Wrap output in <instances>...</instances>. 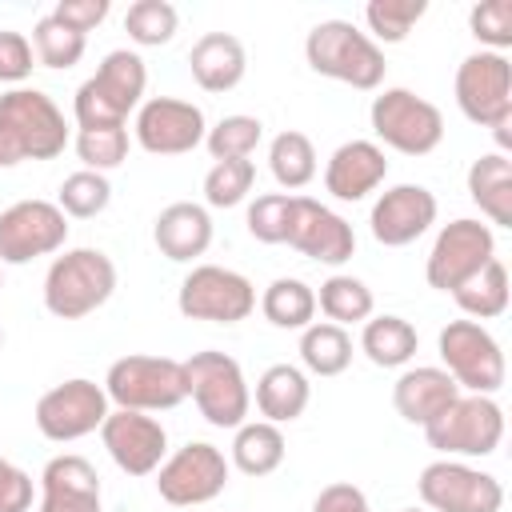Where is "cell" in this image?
I'll use <instances>...</instances> for the list:
<instances>
[{
    "instance_id": "cell-1",
    "label": "cell",
    "mask_w": 512,
    "mask_h": 512,
    "mask_svg": "<svg viewBox=\"0 0 512 512\" xmlns=\"http://www.w3.org/2000/svg\"><path fill=\"white\" fill-rule=\"evenodd\" d=\"M64 144H68V124L48 92L12 88L0 96V168L24 160H56Z\"/></svg>"
},
{
    "instance_id": "cell-2",
    "label": "cell",
    "mask_w": 512,
    "mask_h": 512,
    "mask_svg": "<svg viewBox=\"0 0 512 512\" xmlns=\"http://www.w3.org/2000/svg\"><path fill=\"white\" fill-rule=\"evenodd\" d=\"M304 60L316 76L340 80L360 92H376L384 84V48L360 32L352 20H320L304 36Z\"/></svg>"
},
{
    "instance_id": "cell-3",
    "label": "cell",
    "mask_w": 512,
    "mask_h": 512,
    "mask_svg": "<svg viewBox=\"0 0 512 512\" xmlns=\"http://www.w3.org/2000/svg\"><path fill=\"white\" fill-rule=\"evenodd\" d=\"M116 292V264L100 248H68L44 272V308L56 320H84Z\"/></svg>"
},
{
    "instance_id": "cell-4",
    "label": "cell",
    "mask_w": 512,
    "mask_h": 512,
    "mask_svg": "<svg viewBox=\"0 0 512 512\" xmlns=\"http://www.w3.org/2000/svg\"><path fill=\"white\" fill-rule=\"evenodd\" d=\"M144 88H148V68L140 60V52L132 48H116L100 60V68L76 88L72 112L80 128H108V124H124L128 112H136L144 104Z\"/></svg>"
},
{
    "instance_id": "cell-5",
    "label": "cell",
    "mask_w": 512,
    "mask_h": 512,
    "mask_svg": "<svg viewBox=\"0 0 512 512\" xmlns=\"http://www.w3.org/2000/svg\"><path fill=\"white\" fill-rule=\"evenodd\" d=\"M104 392H108V404L128 408V412H168L188 400L184 360L148 356V352L120 356L108 364Z\"/></svg>"
},
{
    "instance_id": "cell-6",
    "label": "cell",
    "mask_w": 512,
    "mask_h": 512,
    "mask_svg": "<svg viewBox=\"0 0 512 512\" xmlns=\"http://www.w3.org/2000/svg\"><path fill=\"white\" fill-rule=\"evenodd\" d=\"M428 448L444 452L448 460H480L492 456L504 440V408L492 396L460 392L432 424H424Z\"/></svg>"
},
{
    "instance_id": "cell-7",
    "label": "cell",
    "mask_w": 512,
    "mask_h": 512,
    "mask_svg": "<svg viewBox=\"0 0 512 512\" xmlns=\"http://www.w3.org/2000/svg\"><path fill=\"white\" fill-rule=\"evenodd\" d=\"M184 380H188L192 404L200 408V416L212 428H232L236 432L248 420L252 392H248L240 360H232L228 352H216V348L192 352L184 360Z\"/></svg>"
},
{
    "instance_id": "cell-8",
    "label": "cell",
    "mask_w": 512,
    "mask_h": 512,
    "mask_svg": "<svg viewBox=\"0 0 512 512\" xmlns=\"http://www.w3.org/2000/svg\"><path fill=\"white\" fill-rule=\"evenodd\" d=\"M444 372L456 380L460 392L496 396L504 388V352L500 340L480 320H448L436 336Z\"/></svg>"
},
{
    "instance_id": "cell-9",
    "label": "cell",
    "mask_w": 512,
    "mask_h": 512,
    "mask_svg": "<svg viewBox=\"0 0 512 512\" xmlns=\"http://www.w3.org/2000/svg\"><path fill=\"white\" fill-rule=\"evenodd\" d=\"M368 120L376 140L404 156H428L444 140V112L412 88H384L380 96H372Z\"/></svg>"
},
{
    "instance_id": "cell-10",
    "label": "cell",
    "mask_w": 512,
    "mask_h": 512,
    "mask_svg": "<svg viewBox=\"0 0 512 512\" xmlns=\"http://www.w3.org/2000/svg\"><path fill=\"white\" fill-rule=\"evenodd\" d=\"M456 108L464 112V120L480 124V128H500L512 124V64L504 52H472L460 60L456 80Z\"/></svg>"
},
{
    "instance_id": "cell-11",
    "label": "cell",
    "mask_w": 512,
    "mask_h": 512,
    "mask_svg": "<svg viewBox=\"0 0 512 512\" xmlns=\"http://www.w3.org/2000/svg\"><path fill=\"white\" fill-rule=\"evenodd\" d=\"M176 308L188 320L208 324H240L256 308V288L244 272L220 268V264H196L176 292Z\"/></svg>"
},
{
    "instance_id": "cell-12",
    "label": "cell",
    "mask_w": 512,
    "mask_h": 512,
    "mask_svg": "<svg viewBox=\"0 0 512 512\" xmlns=\"http://www.w3.org/2000/svg\"><path fill=\"white\" fill-rule=\"evenodd\" d=\"M108 392L104 384L88 380V376H72L56 388H48L36 408H32V420L40 428L44 440L52 444H72V440H84L92 432H100L104 416H108Z\"/></svg>"
},
{
    "instance_id": "cell-13",
    "label": "cell",
    "mask_w": 512,
    "mask_h": 512,
    "mask_svg": "<svg viewBox=\"0 0 512 512\" xmlns=\"http://www.w3.org/2000/svg\"><path fill=\"white\" fill-rule=\"evenodd\" d=\"M228 468L232 464L224 460L216 444L188 440L184 448L164 456V464L156 468V492L172 508H196V504L216 500L228 488Z\"/></svg>"
},
{
    "instance_id": "cell-14",
    "label": "cell",
    "mask_w": 512,
    "mask_h": 512,
    "mask_svg": "<svg viewBox=\"0 0 512 512\" xmlns=\"http://www.w3.org/2000/svg\"><path fill=\"white\" fill-rule=\"evenodd\" d=\"M488 260H496V232H492V224L460 216V220H452V224H444L436 232L432 252L424 260V280L436 292H456Z\"/></svg>"
},
{
    "instance_id": "cell-15",
    "label": "cell",
    "mask_w": 512,
    "mask_h": 512,
    "mask_svg": "<svg viewBox=\"0 0 512 512\" xmlns=\"http://www.w3.org/2000/svg\"><path fill=\"white\" fill-rule=\"evenodd\" d=\"M416 492L428 512H500L504 484L464 460H432L420 468Z\"/></svg>"
},
{
    "instance_id": "cell-16",
    "label": "cell",
    "mask_w": 512,
    "mask_h": 512,
    "mask_svg": "<svg viewBox=\"0 0 512 512\" xmlns=\"http://www.w3.org/2000/svg\"><path fill=\"white\" fill-rule=\"evenodd\" d=\"M68 240V216L52 200H16L0 212V264H28L60 252Z\"/></svg>"
},
{
    "instance_id": "cell-17",
    "label": "cell",
    "mask_w": 512,
    "mask_h": 512,
    "mask_svg": "<svg viewBox=\"0 0 512 512\" xmlns=\"http://www.w3.org/2000/svg\"><path fill=\"white\" fill-rule=\"evenodd\" d=\"M136 144L152 156H184L204 144V112L192 100L176 96H148L136 108Z\"/></svg>"
},
{
    "instance_id": "cell-18",
    "label": "cell",
    "mask_w": 512,
    "mask_h": 512,
    "mask_svg": "<svg viewBox=\"0 0 512 512\" xmlns=\"http://www.w3.org/2000/svg\"><path fill=\"white\" fill-rule=\"evenodd\" d=\"M288 248H296L300 256L316 260V264H344L356 252V232L352 224L332 212L328 204L312 200V196H292V212H288Z\"/></svg>"
},
{
    "instance_id": "cell-19",
    "label": "cell",
    "mask_w": 512,
    "mask_h": 512,
    "mask_svg": "<svg viewBox=\"0 0 512 512\" xmlns=\"http://www.w3.org/2000/svg\"><path fill=\"white\" fill-rule=\"evenodd\" d=\"M100 440L124 476H152L168 456V432L152 412H108L100 424Z\"/></svg>"
},
{
    "instance_id": "cell-20",
    "label": "cell",
    "mask_w": 512,
    "mask_h": 512,
    "mask_svg": "<svg viewBox=\"0 0 512 512\" xmlns=\"http://www.w3.org/2000/svg\"><path fill=\"white\" fill-rule=\"evenodd\" d=\"M436 196L424 184H392L376 196L368 224H372V240L384 248H404L416 244L432 224H436Z\"/></svg>"
},
{
    "instance_id": "cell-21",
    "label": "cell",
    "mask_w": 512,
    "mask_h": 512,
    "mask_svg": "<svg viewBox=\"0 0 512 512\" xmlns=\"http://www.w3.org/2000/svg\"><path fill=\"white\" fill-rule=\"evenodd\" d=\"M40 512H100V476L76 456L60 452L40 472Z\"/></svg>"
},
{
    "instance_id": "cell-22",
    "label": "cell",
    "mask_w": 512,
    "mask_h": 512,
    "mask_svg": "<svg viewBox=\"0 0 512 512\" xmlns=\"http://www.w3.org/2000/svg\"><path fill=\"white\" fill-rule=\"evenodd\" d=\"M384 176H388V160L376 140H344L324 164V188L344 204H356L368 192H376Z\"/></svg>"
},
{
    "instance_id": "cell-23",
    "label": "cell",
    "mask_w": 512,
    "mask_h": 512,
    "mask_svg": "<svg viewBox=\"0 0 512 512\" xmlns=\"http://www.w3.org/2000/svg\"><path fill=\"white\" fill-rule=\"evenodd\" d=\"M460 396L456 380L436 368V364H416V368H404L392 384V408L400 412V420L408 424H432L452 400Z\"/></svg>"
},
{
    "instance_id": "cell-24",
    "label": "cell",
    "mask_w": 512,
    "mask_h": 512,
    "mask_svg": "<svg viewBox=\"0 0 512 512\" xmlns=\"http://www.w3.org/2000/svg\"><path fill=\"white\" fill-rule=\"evenodd\" d=\"M152 240H156L160 256H168L172 264H188V260L208 252V244H212V216H208L204 204L176 200V204L160 208V216L152 220Z\"/></svg>"
},
{
    "instance_id": "cell-25",
    "label": "cell",
    "mask_w": 512,
    "mask_h": 512,
    "mask_svg": "<svg viewBox=\"0 0 512 512\" xmlns=\"http://www.w3.org/2000/svg\"><path fill=\"white\" fill-rule=\"evenodd\" d=\"M188 68L204 92H232L248 72V52L232 32H204L188 52Z\"/></svg>"
},
{
    "instance_id": "cell-26",
    "label": "cell",
    "mask_w": 512,
    "mask_h": 512,
    "mask_svg": "<svg viewBox=\"0 0 512 512\" xmlns=\"http://www.w3.org/2000/svg\"><path fill=\"white\" fill-rule=\"evenodd\" d=\"M468 196L496 228H512V160L504 152H484L468 168Z\"/></svg>"
},
{
    "instance_id": "cell-27",
    "label": "cell",
    "mask_w": 512,
    "mask_h": 512,
    "mask_svg": "<svg viewBox=\"0 0 512 512\" xmlns=\"http://www.w3.org/2000/svg\"><path fill=\"white\" fill-rule=\"evenodd\" d=\"M312 400V384L296 364H272L256 380V408L268 424H292L304 416Z\"/></svg>"
},
{
    "instance_id": "cell-28",
    "label": "cell",
    "mask_w": 512,
    "mask_h": 512,
    "mask_svg": "<svg viewBox=\"0 0 512 512\" xmlns=\"http://www.w3.org/2000/svg\"><path fill=\"white\" fill-rule=\"evenodd\" d=\"M420 348V336L416 328L404 320V316H368L364 320V332H360V352L376 364V368H404Z\"/></svg>"
},
{
    "instance_id": "cell-29",
    "label": "cell",
    "mask_w": 512,
    "mask_h": 512,
    "mask_svg": "<svg viewBox=\"0 0 512 512\" xmlns=\"http://www.w3.org/2000/svg\"><path fill=\"white\" fill-rule=\"evenodd\" d=\"M284 432L280 424H268V420H244L232 436V464L244 472V476H272L280 464H284Z\"/></svg>"
},
{
    "instance_id": "cell-30",
    "label": "cell",
    "mask_w": 512,
    "mask_h": 512,
    "mask_svg": "<svg viewBox=\"0 0 512 512\" xmlns=\"http://www.w3.org/2000/svg\"><path fill=\"white\" fill-rule=\"evenodd\" d=\"M260 312L272 328H288V332L300 328L304 332L316 316V292L300 276H276L260 296Z\"/></svg>"
},
{
    "instance_id": "cell-31",
    "label": "cell",
    "mask_w": 512,
    "mask_h": 512,
    "mask_svg": "<svg viewBox=\"0 0 512 512\" xmlns=\"http://www.w3.org/2000/svg\"><path fill=\"white\" fill-rule=\"evenodd\" d=\"M452 300L460 304V312L468 320H496V316H504L508 312V268H504V260L500 256L488 260L472 280H464L452 292Z\"/></svg>"
},
{
    "instance_id": "cell-32",
    "label": "cell",
    "mask_w": 512,
    "mask_h": 512,
    "mask_svg": "<svg viewBox=\"0 0 512 512\" xmlns=\"http://www.w3.org/2000/svg\"><path fill=\"white\" fill-rule=\"evenodd\" d=\"M300 360L312 376H340L352 364V336L340 324L312 320L300 332Z\"/></svg>"
},
{
    "instance_id": "cell-33",
    "label": "cell",
    "mask_w": 512,
    "mask_h": 512,
    "mask_svg": "<svg viewBox=\"0 0 512 512\" xmlns=\"http://www.w3.org/2000/svg\"><path fill=\"white\" fill-rule=\"evenodd\" d=\"M316 308L328 316V324L348 328V324H364V320L372 316L376 300H372V288H368L360 276L332 272V276L320 284V292H316Z\"/></svg>"
},
{
    "instance_id": "cell-34",
    "label": "cell",
    "mask_w": 512,
    "mask_h": 512,
    "mask_svg": "<svg viewBox=\"0 0 512 512\" xmlns=\"http://www.w3.org/2000/svg\"><path fill=\"white\" fill-rule=\"evenodd\" d=\"M268 168H272V180L280 188H288V192L312 184V176H316V148H312V140L304 132H296V128H284L268 144Z\"/></svg>"
},
{
    "instance_id": "cell-35",
    "label": "cell",
    "mask_w": 512,
    "mask_h": 512,
    "mask_svg": "<svg viewBox=\"0 0 512 512\" xmlns=\"http://www.w3.org/2000/svg\"><path fill=\"white\" fill-rule=\"evenodd\" d=\"M264 140V124L256 116L232 112L220 116L208 132H204V148L212 152V160H248Z\"/></svg>"
},
{
    "instance_id": "cell-36",
    "label": "cell",
    "mask_w": 512,
    "mask_h": 512,
    "mask_svg": "<svg viewBox=\"0 0 512 512\" xmlns=\"http://www.w3.org/2000/svg\"><path fill=\"white\" fill-rule=\"evenodd\" d=\"M108 204H112V184H108L104 172L80 168V172H72V176L60 180L56 208H60L64 216H72V220H92V216H100Z\"/></svg>"
},
{
    "instance_id": "cell-37",
    "label": "cell",
    "mask_w": 512,
    "mask_h": 512,
    "mask_svg": "<svg viewBox=\"0 0 512 512\" xmlns=\"http://www.w3.org/2000/svg\"><path fill=\"white\" fill-rule=\"evenodd\" d=\"M428 12V0H368L364 24L376 44H400Z\"/></svg>"
},
{
    "instance_id": "cell-38",
    "label": "cell",
    "mask_w": 512,
    "mask_h": 512,
    "mask_svg": "<svg viewBox=\"0 0 512 512\" xmlns=\"http://www.w3.org/2000/svg\"><path fill=\"white\" fill-rule=\"evenodd\" d=\"M84 48H88V36L72 32V28L60 24L52 12L32 24V52H36V60H40L44 68H60V72H64V68L80 64Z\"/></svg>"
},
{
    "instance_id": "cell-39",
    "label": "cell",
    "mask_w": 512,
    "mask_h": 512,
    "mask_svg": "<svg viewBox=\"0 0 512 512\" xmlns=\"http://www.w3.org/2000/svg\"><path fill=\"white\" fill-rule=\"evenodd\" d=\"M176 28H180V12H176L168 0H136V4H128V12H124V32H128V40L140 44V48H160V44H168V40L176 36Z\"/></svg>"
},
{
    "instance_id": "cell-40",
    "label": "cell",
    "mask_w": 512,
    "mask_h": 512,
    "mask_svg": "<svg viewBox=\"0 0 512 512\" xmlns=\"http://www.w3.org/2000/svg\"><path fill=\"white\" fill-rule=\"evenodd\" d=\"M252 184H256L252 160H216L204 176V200L208 208H236L248 200Z\"/></svg>"
},
{
    "instance_id": "cell-41",
    "label": "cell",
    "mask_w": 512,
    "mask_h": 512,
    "mask_svg": "<svg viewBox=\"0 0 512 512\" xmlns=\"http://www.w3.org/2000/svg\"><path fill=\"white\" fill-rule=\"evenodd\" d=\"M76 156L84 160L88 172H108L128 160V128L108 124V128H76Z\"/></svg>"
},
{
    "instance_id": "cell-42",
    "label": "cell",
    "mask_w": 512,
    "mask_h": 512,
    "mask_svg": "<svg viewBox=\"0 0 512 512\" xmlns=\"http://www.w3.org/2000/svg\"><path fill=\"white\" fill-rule=\"evenodd\" d=\"M288 212H292V196L288 192H264L248 204V236L260 244H284L288 236Z\"/></svg>"
},
{
    "instance_id": "cell-43",
    "label": "cell",
    "mask_w": 512,
    "mask_h": 512,
    "mask_svg": "<svg viewBox=\"0 0 512 512\" xmlns=\"http://www.w3.org/2000/svg\"><path fill=\"white\" fill-rule=\"evenodd\" d=\"M468 28L484 44V52L512 48V0H480V4H472Z\"/></svg>"
},
{
    "instance_id": "cell-44",
    "label": "cell",
    "mask_w": 512,
    "mask_h": 512,
    "mask_svg": "<svg viewBox=\"0 0 512 512\" xmlns=\"http://www.w3.org/2000/svg\"><path fill=\"white\" fill-rule=\"evenodd\" d=\"M32 40L24 32H12V28H0V84H24L32 76Z\"/></svg>"
},
{
    "instance_id": "cell-45",
    "label": "cell",
    "mask_w": 512,
    "mask_h": 512,
    "mask_svg": "<svg viewBox=\"0 0 512 512\" xmlns=\"http://www.w3.org/2000/svg\"><path fill=\"white\" fill-rule=\"evenodd\" d=\"M108 12H112L108 0H60V4L52 8V16H56L60 24H68L72 32H80V36H88L96 24H104Z\"/></svg>"
},
{
    "instance_id": "cell-46",
    "label": "cell",
    "mask_w": 512,
    "mask_h": 512,
    "mask_svg": "<svg viewBox=\"0 0 512 512\" xmlns=\"http://www.w3.org/2000/svg\"><path fill=\"white\" fill-rule=\"evenodd\" d=\"M32 508V476L0 456V512H28Z\"/></svg>"
},
{
    "instance_id": "cell-47",
    "label": "cell",
    "mask_w": 512,
    "mask_h": 512,
    "mask_svg": "<svg viewBox=\"0 0 512 512\" xmlns=\"http://www.w3.org/2000/svg\"><path fill=\"white\" fill-rule=\"evenodd\" d=\"M312 512H372V504H368V496H364L356 484L336 480V484H324V488L316 492Z\"/></svg>"
},
{
    "instance_id": "cell-48",
    "label": "cell",
    "mask_w": 512,
    "mask_h": 512,
    "mask_svg": "<svg viewBox=\"0 0 512 512\" xmlns=\"http://www.w3.org/2000/svg\"><path fill=\"white\" fill-rule=\"evenodd\" d=\"M400 512H428V508H400Z\"/></svg>"
},
{
    "instance_id": "cell-49",
    "label": "cell",
    "mask_w": 512,
    "mask_h": 512,
    "mask_svg": "<svg viewBox=\"0 0 512 512\" xmlns=\"http://www.w3.org/2000/svg\"><path fill=\"white\" fill-rule=\"evenodd\" d=\"M0 348H4V328H0Z\"/></svg>"
},
{
    "instance_id": "cell-50",
    "label": "cell",
    "mask_w": 512,
    "mask_h": 512,
    "mask_svg": "<svg viewBox=\"0 0 512 512\" xmlns=\"http://www.w3.org/2000/svg\"><path fill=\"white\" fill-rule=\"evenodd\" d=\"M0 288H4V276H0Z\"/></svg>"
}]
</instances>
